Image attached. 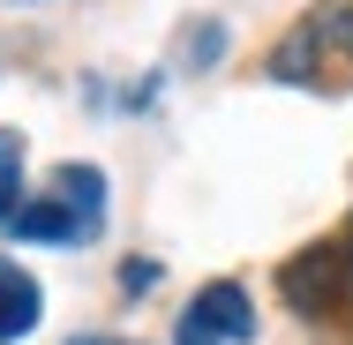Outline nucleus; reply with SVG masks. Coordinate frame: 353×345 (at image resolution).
<instances>
[{"instance_id":"nucleus-1","label":"nucleus","mask_w":353,"mask_h":345,"mask_svg":"<svg viewBox=\"0 0 353 345\" xmlns=\"http://www.w3.org/2000/svg\"><path fill=\"white\" fill-rule=\"evenodd\" d=\"M339 68H353V8H316L271 53L279 83H316V75H339Z\"/></svg>"},{"instance_id":"nucleus-6","label":"nucleus","mask_w":353,"mask_h":345,"mask_svg":"<svg viewBox=\"0 0 353 345\" xmlns=\"http://www.w3.org/2000/svg\"><path fill=\"white\" fill-rule=\"evenodd\" d=\"M23 210V143L0 136V225Z\"/></svg>"},{"instance_id":"nucleus-7","label":"nucleus","mask_w":353,"mask_h":345,"mask_svg":"<svg viewBox=\"0 0 353 345\" xmlns=\"http://www.w3.org/2000/svg\"><path fill=\"white\" fill-rule=\"evenodd\" d=\"M173 345H225V338H218L203 315H181V338H173Z\"/></svg>"},{"instance_id":"nucleus-5","label":"nucleus","mask_w":353,"mask_h":345,"mask_svg":"<svg viewBox=\"0 0 353 345\" xmlns=\"http://www.w3.org/2000/svg\"><path fill=\"white\" fill-rule=\"evenodd\" d=\"M61 203L98 233V218H105V173L98 165H61Z\"/></svg>"},{"instance_id":"nucleus-3","label":"nucleus","mask_w":353,"mask_h":345,"mask_svg":"<svg viewBox=\"0 0 353 345\" xmlns=\"http://www.w3.org/2000/svg\"><path fill=\"white\" fill-rule=\"evenodd\" d=\"M38 308H46L38 278H30V271H15V263L0 255V338H23V331H38Z\"/></svg>"},{"instance_id":"nucleus-4","label":"nucleus","mask_w":353,"mask_h":345,"mask_svg":"<svg viewBox=\"0 0 353 345\" xmlns=\"http://www.w3.org/2000/svg\"><path fill=\"white\" fill-rule=\"evenodd\" d=\"M8 225H15V240H83V233H90L68 203H23Z\"/></svg>"},{"instance_id":"nucleus-2","label":"nucleus","mask_w":353,"mask_h":345,"mask_svg":"<svg viewBox=\"0 0 353 345\" xmlns=\"http://www.w3.org/2000/svg\"><path fill=\"white\" fill-rule=\"evenodd\" d=\"M188 315H203V323H211V331H218L225 345L256 338V308H248V293H241V285H203Z\"/></svg>"},{"instance_id":"nucleus-8","label":"nucleus","mask_w":353,"mask_h":345,"mask_svg":"<svg viewBox=\"0 0 353 345\" xmlns=\"http://www.w3.org/2000/svg\"><path fill=\"white\" fill-rule=\"evenodd\" d=\"M68 345H128V338H68Z\"/></svg>"}]
</instances>
